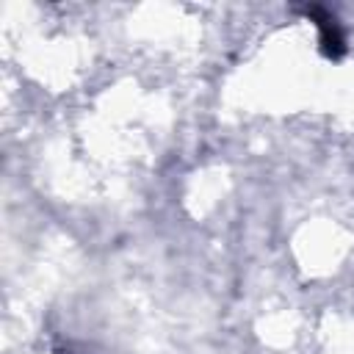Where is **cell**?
Masks as SVG:
<instances>
[{
  "label": "cell",
  "instance_id": "6da1fadb",
  "mask_svg": "<svg viewBox=\"0 0 354 354\" xmlns=\"http://www.w3.org/2000/svg\"><path fill=\"white\" fill-rule=\"evenodd\" d=\"M304 11H307V17L318 25V33H321V53H324L326 58H340V55L346 53V36H343V30H340L335 14H329V11L321 8V6H307Z\"/></svg>",
  "mask_w": 354,
  "mask_h": 354
}]
</instances>
